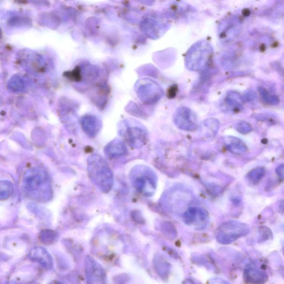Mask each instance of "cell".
Wrapping results in <instances>:
<instances>
[{
	"mask_svg": "<svg viewBox=\"0 0 284 284\" xmlns=\"http://www.w3.org/2000/svg\"><path fill=\"white\" fill-rule=\"evenodd\" d=\"M236 128L237 131L242 134H247L251 132L252 129L250 124L245 122L238 123L237 125Z\"/></svg>",
	"mask_w": 284,
	"mask_h": 284,
	"instance_id": "obj_18",
	"label": "cell"
},
{
	"mask_svg": "<svg viewBox=\"0 0 284 284\" xmlns=\"http://www.w3.org/2000/svg\"><path fill=\"white\" fill-rule=\"evenodd\" d=\"M250 232L249 226L236 221H229L222 223L217 230L216 238L218 243L228 245L247 236Z\"/></svg>",
	"mask_w": 284,
	"mask_h": 284,
	"instance_id": "obj_2",
	"label": "cell"
},
{
	"mask_svg": "<svg viewBox=\"0 0 284 284\" xmlns=\"http://www.w3.org/2000/svg\"><path fill=\"white\" fill-rule=\"evenodd\" d=\"M80 125L83 132L90 138L97 135L102 127L101 119L95 115L86 114L80 119Z\"/></svg>",
	"mask_w": 284,
	"mask_h": 284,
	"instance_id": "obj_9",
	"label": "cell"
},
{
	"mask_svg": "<svg viewBox=\"0 0 284 284\" xmlns=\"http://www.w3.org/2000/svg\"><path fill=\"white\" fill-rule=\"evenodd\" d=\"M156 267L157 268V271L158 272L160 276H163V277H166V276L168 275L171 268L170 263H168L162 257H158L157 258Z\"/></svg>",
	"mask_w": 284,
	"mask_h": 284,
	"instance_id": "obj_16",
	"label": "cell"
},
{
	"mask_svg": "<svg viewBox=\"0 0 284 284\" xmlns=\"http://www.w3.org/2000/svg\"><path fill=\"white\" fill-rule=\"evenodd\" d=\"M125 126L123 135L130 147L140 148L146 143L148 134L143 126L128 121L125 122Z\"/></svg>",
	"mask_w": 284,
	"mask_h": 284,
	"instance_id": "obj_5",
	"label": "cell"
},
{
	"mask_svg": "<svg viewBox=\"0 0 284 284\" xmlns=\"http://www.w3.org/2000/svg\"><path fill=\"white\" fill-rule=\"evenodd\" d=\"M87 171L91 181L103 193H108L113 185V174L106 160L101 156L92 155L88 159Z\"/></svg>",
	"mask_w": 284,
	"mask_h": 284,
	"instance_id": "obj_1",
	"label": "cell"
},
{
	"mask_svg": "<svg viewBox=\"0 0 284 284\" xmlns=\"http://www.w3.org/2000/svg\"><path fill=\"white\" fill-rule=\"evenodd\" d=\"M135 90L138 98L145 105H153L163 95L162 88L151 79H142L136 83Z\"/></svg>",
	"mask_w": 284,
	"mask_h": 284,
	"instance_id": "obj_4",
	"label": "cell"
},
{
	"mask_svg": "<svg viewBox=\"0 0 284 284\" xmlns=\"http://www.w3.org/2000/svg\"><path fill=\"white\" fill-rule=\"evenodd\" d=\"M174 121L180 129L192 132L197 127V117L192 110L185 107H179L176 110Z\"/></svg>",
	"mask_w": 284,
	"mask_h": 284,
	"instance_id": "obj_6",
	"label": "cell"
},
{
	"mask_svg": "<svg viewBox=\"0 0 284 284\" xmlns=\"http://www.w3.org/2000/svg\"><path fill=\"white\" fill-rule=\"evenodd\" d=\"M228 150L235 154H243L248 150L247 145L239 138L234 137H226L224 139Z\"/></svg>",
	"mask_w": 284,
	"mask_h": 284,
	"instance_id": "obj_13",
	"label": "cell"
},
{
	"mask_svg": "<svg viewBox=\"0 0 284 284\" xmlns=\"http://www.w3.org/2000/svg\"><path fill=\"white\" fill-rule=\"evenodd\" d=\"M12 191L13 187L10 183L0 182V199H5L9 198Z\"/></svg>",
	"mask_w": 284,
	"mask_h": 284,
	"instance_id": "obj_17",
	"label": "cell"
},
{
	"mask_svg": "<svg viewBox=\"0 0 284 284\" xmlns=\"http://www.w3.org/2000/svg\"><path fill=\"white\" fill-rule=\"evenodd\" d=\"M211 56L209 49H196L188 53L186 59V67L188 70L199 71L204 70L208 65Z\"/></svg>",
	"mask_w": 284,
	"mask_h": 284,
	"instance_id": "obj_7",
	"label": "cell"
},
{
	"mask_svg": "<svg viewBox=\"0 0 284 284\" xmlns=\"http://www.w3.org/2000/svg\"><path fill=\"white\" fill-rule=\"evenodd\" d=\"M127 148L124 142L120 140H114L106 145L104 152L107 156L110 158H118L127 153Z\"/></svg>",
	"mask_w": 284,
	"mask_h": 284,
	"instance_id": "obj_12",
	"label": "cell"
},
{
	"mask_svg": "<svg viewBox=\"0 0 284 284\" xmlns=\"http://www.w3.org/2000/svg\"><path fill=\"white\" fill-rule=\"evenodd\" d=\"M266 172V169L263 167L254 168V170L248 173L247 176L248 181L252 184V185H255L262 179Z\"/></svg>",
	"mask_w": 284,
	"mask_h": 284,
	"instance_id": "obj_15",
	"label": "cell"
},
{
	"mask_svg": "<svg viewBox=\"0 0 284 284\" xmlns=\"http://www.w3.org/2000/svg\"><path fill=\"white\" fill-rule=\"evenodd\" d=\"M276 174H278V175L279 176V177L280 178H281L282 179H284V165L283 164L280 165V166H279L278 167V168H276Z\"/></svg>",
	"mask_w": 284,
	"mask_h": 284,
	"instance_id": "obj_20",
	"label": "cell"
},
{
	"mask_svg": "<svg viewBox=\"0 0 284 284\" xmlns=\"http://www.w3.org/2000/svg\"><path fill=\"white\" fill-rule=\"evenodd\" d=\"M130 174L133 185L139 192L148 196L155 192L156 178L151 169L146 166H137L133 169Z\"/></svg>",
	"mask_w": 284,
	"mask_h": 284,
	"instance_id": "obj_3",
	"label": "cell"
},
{
	"mask_svg": "<svg viewBox=\"0 0 284 284\" xmlns=\"http://www.w3.org/2000/svg\"><path fill=\"white\" fill-rule=\"evenodd\" d=\"M260 92L264 100L270 103V104H276V101H278L277 98L273 95H270L266 90L263 89V88L261 89Z\"/></svg>",
	"mask_w": 284,
	"mask_h": 284,
	"instance_id": "obj_19",
	"label": "cell"
},
{
	"mask_svg": "<svg viewBox=\"0 0 284 284\" xmlns=\"http://www.w3.org/2000/svg\"><path fill=\"white\" fill-rule=\"evenodd\" d=\"M244 279L248 283L263 284L267 281L268 275L255 263H251L244 269Z\"/></svg>",
	"mask_w": 284,
	"mask_h": 284,
	"instance_id": "obj_10",
	"label": "cell"
},
{
	"mask_svg": "<svg viewBox=\"0 0 284 284\" xmlns=\"http://www.w3.org/2000/svg\"><path fill=\"white\" fill-rule=\"evenodd\" d=\"M85 272L87 283L103 284L106 281V274L103 268L96 261L90 256L85 259Z\"/></svg>",
	"mask_w": 284,
	"mask_h": 284,
	"instance_id": "obj_8",
	"label": "cell"
},
{
	"mask_svg": "<svg viewBox=\"0 0 284 284\" xmlns=\"http://www.w3.org/2000/svg\"><path fill=\"white\" fill-rule=\"evenodd\" d=\"M34 258L41 263L45 267L51 268L52 266V260L51 257L49 256L48 253L46 252L42 248L36 249L35 252H34Z\"/></svg>",
	"mask_w": 284,
	"mask_h": 284,
	"instance_id": "obj_14",
	"label": "cell"
},
{
	"mask_svg": "<svg viewBox=\"0 0 284 284\" xmlns=\"http://www.w3.org/2000/svg\"><path fill=\"white\" fill-rule=\"evenodd\" d=\"M208 220V213L205 209L191 206L187 209L183 214V220L188 225L195 224V222H201L205 226Z\"/></svg>",
	"mask_w": 284,
	"mask_h": 284,
	"instance_id": "obj_11",
	"label": "cell"
}]
</instances>
